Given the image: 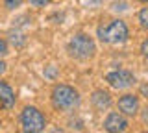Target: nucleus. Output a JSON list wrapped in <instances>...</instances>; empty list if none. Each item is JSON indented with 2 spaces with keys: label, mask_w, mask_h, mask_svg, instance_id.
Returning a JSON list of instances; mask_svg holds the SVG:
<instances>
[{
  "label": "nucleus",
  "mask_w": 148,
  "mask_h": 133,
  "mask_svg": "<svg viewBox=\"0 0 148 133\" xmlns=\"http://www.w3.org/2000/svg\"><path fill=\"white\" fill-rule=\"evenodd\" d=\"M52 105L59 111H72L80 105V94L69 85H58L52 91Z\"/></svg>",
  "instance_id": "f257e3e1"
},
{
  "label": "nucleus",
  "mask_w": 148,
  "mask_h": 133,
  "mask_svg": "<svg viewBox=\"0 0 148 133\" xmlns=\"http://www.w3.org/2000/svg\"><path fill=\"white\" fill-rule=\"evenodd\" d=\"M98 37L102 43H111V44L122 43L128 39V26L122 20H111L108 26L98 28Z\"/></svg>",
  "instance_id": "f03ea898"
},
{
  "label": "nucleus",
  "mask_w": 148,
  "mask_h": 133,
  "mask_svg": "<svg viewBox=\"0 0 148 133\" xmlns=\"http://www.w3.org/2000/svg\"><path fill=\"white\" fill-rule=\"evenodd\" d=\"M69 52H71V56L78 57V59H89L95 56L96 52V46L95 43H92L91 37H87V35H76V37L71 39V43H69Z\"/></svg>",
  "instance_id": "7ed1b4c3"
},
{
  "label": "nucleus",
  "mask_w": 148,
  "mask_h": 133,
  "mask_svg": "<svg viewBox=\"0 0 148 133\" xmlns=\"http://www.w3.org/2000/svg\"><path fill=\"white\" fill-rule=\"evenodd\" d=\"M21 122H22V130L30 131V133H39L46 126L43 113L37 107H24V111L21 115Z\"/></svg>",
  "instance_id": "20e7f679"
},
{
  "label": "nucleus",
  "mask_w": 148,
  "mask_h": 133,
  "mask_svg": "<svg viewBox=\"0 0 148 133\" xmlns=\"http://www.w3.org/2000/svg\"><path fill=\"white\" fill-rule=\"evenodd\" d=\"M106 81L111 87H115V89H128V87H132L135 83V78L128 70H115L106 76Z\"/></svg>",
  "instance_id": "39448f33"
},
{
  "label": "nucleus",
  "mask_w": 148,
  "mask_h": 133,
  "mask_svg": "<svg viewBox=\"0 0 148 133\" xmlns=\"http://www.w3.org/2000/svg\"><path fill=\"white\" fill-rule=\"evenodd\" d=\"M128 128V122L122 115L119 113H111L108 115V118L104 120V130L106 131H111V133H119V131H124Z\"/></svg>",
  "instance_id": "423d86ee"
},
{
  "label": "nucleus",
  "mask_w": 148,
  "mask_h": 133,
  "mask_svg": "<svg viewBox=\"0 0 148 133\" xmlns=\"http://www.w3.org/2000/svg\"><path fill=\"white\" fill-rule=\"evenodd\" d=\"M119 109H120L124 115H135L137 109H139V100H137V96H133V94H124L122 98L119 100Z\"/></svg>",
  "instance_id": "0eeeda50"
},
{
  "label": "nucleus",
  "mask_w": 148,
  "mask_h": 133,
  "mask_svg": "<svg viewBox=\"0 0 148 133\" xmlns=\"http://www.w3.org/2000/svg\"><path fill=\"white\" fill-rule=\"evenodd\" d=\"M15 105V94H13L11 87L6 83H0V107L11 109Z\"/></svg>",
  "instance_id": "6e6552de"
},
{
  "label": "nucleus",
  "mask_w": 148,
  "mask_h": 133,
  "mask_svg": "<svg viewBox=\"0 0 148 133\" xmlns=\"http://www.w3.org/2000/svg\"><path fill=\"white\" fill-rule=\"evenodd\" d=\"M91 102H92V105H95L98 111H102V109L109 107L111 96H109V93H106V91H96V93L91 96Z\"/></svg>",
  "instance_id": "1a4fd4ad"
},
{
  "label": "nucleus",
  "mask_w": 148,
  "mask_h": 133,
  "mask_svg": "<svg viewBox=\"0 0 148 133\" xmlns=\"http://www.w3.org/2000/svg\"><path fill=\"white\" fill-rule=\"evenodd\" d=\"M139 22L145 30H148V8H143L141 13H139Z\"/></svg>",
  "instance_id": "9d476101"
},
{
  "label": "nucleus",
  "mask_w": 148,
  "mask_h": 133,
  "mask_svg": "<svg viewBox=\"0 0 148 133\" xmlns=\"http://www.w3.org/2000/svg\"><path fill=\"white\" fill-rule=\"evenodd\" d=\"M11 43L15 44V46H22V44L26 43V39H24L22 33H11Z\"/></svg>",
  "instance_id": "9b49d317"
},
{
  "label": "nucleus",
  "mask_w": 148,
  "mask_h": 133,
  "mask_svg": "<svg viewBox=\"0 0 148 133\" xmlns=\"http://www.w3.org/2000/svg\"><path fill=\"white\" fill-rule=\"evenodd\" d=\"M21 2H22V0H4V4H6L8 10H15V8L21 6Z\"/></svg>",
  "instance_id": "f8f14e48"
},
{
  "label": "nucleus",
  "mask_w": 148,
  "mask_h": 133,
  "mask_svg": "<svg viewBox=\"0 0 148 133\" xmlns=\"http://www.w3.org/2000/svg\"><path fill=\"white\" fill-rule=\"evenodd\" d=\"M28 2H30L32 6L41 8V6H46V4H50V0H28Z\"/></svg>",
  "instance_id": "ddd939ff"
},
{
  "label": "nucleus",
  "mask_w": 148,
  "mask_h": 133,
  "mask_svg": "<svg viewBox=\"0 0 148 133\" xmlns=\"http://www.w3.org/2000/svg\"><path fill=\"white\" fill-rule=\"evenodd\" d=\"M56 74H58V70H56L54 67H48V68L45 70V76H46V78H50V80H52V78H56Z\"/></svg>",
  "instance_id": "4468645a"
},
{
  "label": "nucleus",
  "mask_w": 148,
  "mask_h": 133,
  "mask_svg": "<svg viewBox=\"0 0 148 133\" xmlns=\"http://www.w3.org/2000/svg\"><path fill=\"white\" fill-rule=\"evenodd\" d=\"M6 54H8V43L0 39V56H6Z\"/></svg>",
  "instance_id": "2eb2a0df"
},
{
  "label": "nucleus",
  "mask_w": 148,
  "mask_h": 133,
  "mask_svg": "<svg viewBox=\"0 0 148 133\" xmlns=\"http://www.w3.org/2000/svg\"><path fill=\"white\" fill-rule=\"evenodd\" d=\"M141 52H143V56H145L148 59V41H145L143 43V46H141Z\"/></svg>",
  "instance_id": "dca6fc26"
},
{
  "label": "nucleus",
  "mask_w": 148,
  "mask_h": 133,
  "mask_svg": "<svg viewBox=\"0 0 148 133\" xmlns=\"http://www.w3.org/2000/svg\"><path fill=\"white\" fill-rule=\"evenodd\" d=\"M4 72H6V63L0 61V74H4Z\"/></svg>",
  "instance_id": "f3484780"
},
{
  "label": "nucleus",
  "mask_w": 148,
  "mask_h": 133,
  "mask_svg": "<svg viewBox=\"0 0 148 133\" xmlns=\"http://www.w3.org/2000/svg\"><path fill=\"white\" fill-rule=\"evenodd\" d=\"M141 91H143V93H145V94H148V85H145V87H143Z\"/></svg>",
  "instance_id": "a211bd4d"
},
{
  "label": "nucleus",
  "mask_w": 148,
  "mask_h": 133,
  "mask_svg": "<svg viewBox=\"0 0 148 133\" xmlns=\"http://www.w3.org/2000/svg\"><path fill=\"white\" fill-rule=\"evenodd\" d=\"M92 2H98V0H92Z\"/></svg>",
  "instance_id": "6ab92c4d"
},
{
  "label": "nucleus",
  "mask_w": 148,
  "mask_h": 133,
  "mask_svg": "<svg viewBox=\"0 0 148 133\" xmlns=\"http://www.w3.org/2000/svg\"><path fill=\"white\" fill-rule=\"evenodd\" d=\"M143 2H148V0H143Z\"/></svg>",
  "instance_id": "aec40b11"
}]
</instances>
